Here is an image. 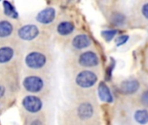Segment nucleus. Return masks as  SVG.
I'll list each match as a JSON object with an SVG mask.
<instances>
[{
  "mask_svg": "<svg viewBox=\"0 0 148 125\" xmlns=\"http://www.w3.org/2000/svg\"><path fill=\"white\" fill-rule=\"evenodd\" d=\"M97 79L98 77L95 72L90 70H83L76 76L75 83L82 88H90L96 84Z\"/></svg>",
  "mask_w": 148,
  "mask_h": 125,
  "instance_id": "f257e3e1",
  "label": "nucleus"
},
{
  "mask_svg": "<svg viewBox=\"0 0 148 125\" xmlns=\"http://www.w3.org/2000/svg\"><path fill=\"white\" fill-rule=\"evenodd\" d=\"M25 63L31 69H40L46 63V57L40 52H31L27 55Z\"/></svg>",
  "mask_w": 148,
  "mask_h": 125,
  "instance_id": "f03ea898",
  "label": "nucleus"
},
{
  "mask_svg": "<svg viewBox=\"0 0 148 125\" xmlns=\"http://www.w3.org/2000/svg\"><path fill=\"white\" fill-rule=\"evenodd\" d=\"M23 84L26 90L32 93H36V92H39L42 89L43 81L39 77L29 76L24 78Z\"/></svg>",
  "mask_w": 148,
  "mask_h": 125,
  "instance_id": "7ed1b4c3",
  "label": "nucleus"
},
{
  "mask_svg": "<svg viewBox=\"0 0 148 125\" xmlns=\"http://www.w3.org/2000/svg\"><path fill=\"white\" fill-rule=\"evenodd\" d=\"M23 106L30 113H36L42 109V104L40 98L35 96H27L23 100Z\"/></svg>",
  "mask_w": 148,
  "mask_h": 125,
  "instance_id": "20e7f679",
  "label": "nucleus"
},
{
  "mask_svg": "<svg viewBox=\"0 0 148 125\" xmlns=\"http://www.w3.org/2000/svg\"><path fill=\"white\" fill-rule=\"evenodd\" d=\"M79 63L85 67H95L99 64V57L93 51H86L80 56Z\"/></svg>",
  "mask_w": 148,
  "mask_h": 125,
  "instance_id": "39448f33",
  "label": "nucleus"
},
{
  "mask_svg": "<svg viewBox=\"0 0 148 125\" xmlns=\"http://www.w3.org/2000/svg\"><path fill=\"white\" fill-rule=\"evenodd\" d=\"M39 34V30L36 25L28 24L24 25L18 30L19 37L23 40H32L36 38Z\"/></svg>",
  "mask_w": 148,
  "mask_h": 125,
  "instance_id": "423d86ee",
  "label": "nucleus"
},
{
  "mask_svg": "<svg viewBox=\"0 0 148 125\" xmlns=\"http://www.w3.org/2000/svg\"><path fill=\"white\" fill-rule=\"evenodd\" d=\"M56 17V10L52 7L46 8L40 11L36 16V20L42 23H49Z\"/></svg>",
  "mask_w": 148,
  "mask_h": 125,
  "instance_id": "0eeeda50",
  "label": "nucleus"
},
{
  "mask_svg": "<svg viewBox=\"0 0 148 125\" xmlns=\"http://www.w3.org/2000/svg\"><path fill=\"white\" fill-rule=\"evenodd\" d=\"M140 89V84L136 80H126L121 83L120 86L121 92L126 95H131L135 93Z\"/></svg>",
  "mask_w": 148,
  "mask_h": 125,
  "instance_id": "6e6552de",
  "label": "nucleus"
},
{
  "mask_svg": "<svg viewBox=\"0 0 148 125\" xmlns=\"http://www.w3.org/2000/svg\"><path fill=\"white\" fill-rule=\"evenodd\" d=\"M77 114L82 120H88L94 115V107L89 103H83L78 107Z\"/></svg>",
  "mask_w": 148,
  "mask_h": 125,
  "instance_id": "1a4fd4ad",
  "label": "nucleus"
},
{
  "mask_svg": "<svg viewBox=\"0 0 148 125\" xmlns=\"http://www.w3.org/2000/svg\"><path fill=\"white\" fill-rule=\"evenodd\" d=\"M72 44L75 49L82 50V49L88 47L91 44V40L88 37V36L85 34H79L74 37Z\"/></svg>",
  "mask_w": 148,
  "mask_h": 125,
  "instance_id": "9d476101",
  "label": "nucleus"
},
{
  "mask_svg": "<svg viewBox=\"0 0 148 125\" xmlns=\"http://www.w3.org/2000/svg\"><path fill=\"white\" fill-rule=\"evenodd\" d=\"M98 93H99V97H100L101 101L106 102V103H112L113 102L114 98H113V96L111 94V91H110L109 88L108 87V85L106 84H104L103 82H101L99 84Z\"/></svg>",
  "mask_w": 148,
  "mask_h": 125,
  "instance_id": "9b49d317",
  "label": "nucleus"
},
{
  "mask_svg": "<svg viewBox=\"0 0 148 125\" xmlns=\"http://www.w3.org/2000/svg\"><path fill=\"white\" fill-rule=\"evenodd\" d=\"M75 29L74 24L71 22H62L57 26V31L60 35L67 36L73 32Z\"/></svg>",
  "mask_w": 148,
  "mask_h": 125,
  "instance_id": "f8f14e48",
  "label": "nucleus"
},
{
  "mask_svg": "<svg viewBox=\"0 0 148 125\" xmlns=\"http://www.w3.org/2000/svg\"><path fill=\"white\" fill-rule=\"evenodd\" d=\"M14 55V51L10 47L0 48V64L8 63Z\"/></svg>",
  "mask_w": 148,
  "mask_h": 125,
  "instance_id": "ddd939ff",
  "label": "nucleus"
},
{
  "mask_svg": "<svg viewBox=\"0 0 148 125\" xmlns=\"http://www.w3.org/2000/svg\"><path fill=\"white\" fill-rule=\"evenodd\" d=\"M13 30L12 24L8 21H1L0 22V37H9Z\"/></svg>",
  "mask_w": 148,
  "mask_h": 125,
  "instance_id": "4468645a",
  "label": "nucleus"
},
{
  "mask_svg": "<svg viewBox=\"0 0 148 125\" xmlns=\"http://www.w3.org/2000/svg\"><path fill=\"white\" fill-rule=\"evenodd\" d=\"M135 121L141 125L148 124V110H139L134 113Z\"/></svg>",
  "mask_w": 148,
  "mask_h": 125,
  "instance_id": "2eb2a0df",
  "label": "nucleus"
},
{
  "mask_svg": "<svg viewBox=\"0 0 148 125\" xmlns=\"http://www.w3.org/2000/svg\"><path fill=\"white\" fill-rule=\"evenodd\" d=\"M3 10H4V14L10 17H12V18H17L18 17V13L16 11L15 8L13 7V5L8 2V1H4L3 3Z\"/></svg>",
  "mask_w": 148,
  "mask_h": 125,
  "instance_id": "dca6fc26",
  "label": "nucleus"
},
{
  "mask_svg": "<svg viewBox=\"0 0 148 125\" xmlns=\"http://www.w3.org/2000/svg\"><path fill=\"white\" fill-rule=\"evenodd\" d=\"M111 22L116 26H121L126 22V17L121 13H114L112 15Z\"/></svg>",
  "mask_w": 148,
  "mask_h": 125,
  "instance_id": "f3484780",
  "label": "nucleus"
},
{
  "mask_svg": "<svg viewBox=\"0 0 148 125\" xmlns=\"http://www.w3.org/2000/svg\"><path fill=\"white\" fill-rule=\"evenodd\" d=\"M116 33H117V30H103L101 32V35L106 41L109 42L114 38Z\"/></svg>",
  "mask_w": 148,
  "mask_h": 125,
  "instance_id": "a211bd4d",
  "label": "nucleus"
},
{
  "mask_svg": "<svg viewBox=\"0 0 148 125\" xmlns=\"http://www.w3.org/2000/svg\"><path fill=\"white\" fill-rule=\"evenodd\" d=\"M129 39L128 35H121L120 37H118L115 40V43L117 44V46H121L124 44H126L127 42V40Z\"/></svg>",
  "mask_w": 148,
  "mask_h": 125,
  "instance_id": "6ab92c4d",
  "label": "nucleus"
},
{
  "mask_svg": "<svg viewBox=\"0 0 148 125\" xmlns=\"http://www.w3.org/2000/svg\"><path fill=\"white\" fill-rule=\"evenodd\" d=\"M140 102L144 106L148 107V90H146L142 93L140 97Z\"/></svg>",
  "mask_w": 148,
  "mask_h": 125,
  "instance_id": "aec40b11",
  "label": "nucleus"
},
{
  "mask_svg": "<svg viewBox=\"0 0 148 125\" xmlns=\"http://www.w3.org/2000/svg\"><path fill=\"white\" fill-rule=\"evenodd\" d=\"M111 60H112L111 64L109 65V67L108 68V70H107V78L108 79H110L111 78L112 71H113V69L114 68V65H115V62L114 61V59H111Z\"/></svg>",
  "mask_w": 148,
  "mask_h": 125,
  "instance_id": "412c9836",
  "label": "nucleus"
},
{
  "mask_svg": "<svg viewBox=\"0 0 148 125\" xmlns=\"http://www.w3.org/2000/svg\"><path fill=\"white\" fill-rule=\"evenodd\" d=\"M141 12H142V15H143L147 19H148V3H146L142 6Z\"/></svg>",
  "mask_w": 148,
  "mask_h": 125,
  "instance_id": "4be33fe9",
  "label": "nucleus"
},
{
  "mask_svg": "<svg viewBox=\"0 0 148 125\" xmlns=\"http://www.w3.org/2000/svg\"><path fill=\"white\" fill-rule=\"evenodd\" d=\"M4 92H5V89L3 86L0 85V98L3 97V96L4 95Z\"/></svg>",
  "mask_w": 148,
  "mask_h": 125,
  "instance_id": "5701e85b",
  "label": "nucleus"
},
{
  "mask_svg": "<svg viewBox=\"0 0 148 125\" xmlns=\"http://www.w3.org/2000/svg\"><path fill=\"white\" fill-rule=\"evenodd\" d=\"M31 125H42V124L39 121H36V122H34Z\"/></svg>",
  "mask_w": 148,
  "mask_h": 125,
  "instance_id": "b1692460",
  "label": "nucleus"
}]
</instances>
